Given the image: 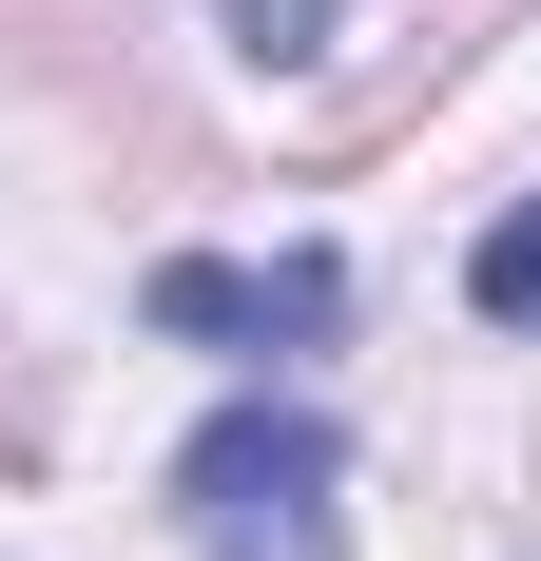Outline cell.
Wrapping results in <instances>:
<instances>
[{"mask_svg": "<svg viewBox=\"0 0 541 561\" xmlns=\"http://www.w3.org/2000/svg\"><path fill=\"white\" fill-rule=\"evenodd\" d=\"M329 484H348V426L290 388H232L194 446H174V523L214 561H329Z\"/></svg>", "mask_w": 541, "mask_h": 561, "instance_id": "6da1fadb", "label": "cell"}, {"mask_svg": "<svg viewBox=\"0 0 541 561\" xmlns=\"http://www.w3.org/2000/svg\"><path fill=\"white\" fill-rule=\"evenodd\" d=\"M174 348H329L348 330V252H156V290H136Z\"/></svg>", "mask_w": 541, "mask_h": 561, "instance_id": "7a4b0ae2", "label": "cell"}, {"mask_svg": "<svg viewBox=\"0 0 541 561\" xmlns=\"http://www.w3.org/2000/svg\"><path fill=\"white\" fill-rule=\"evenodd\" d=\"M464 310H484V330H541V194L484 232V252H464Z\"/></svg>", "mask_w": 541, "mask_h": 561, "instance_id": "3957f363", "label": "cell"}, {"mask_svg": "<svg viewBox=\"0 0 541 561\" xmlns=\"http://www.w3.org/2000/svg\"><path fill=\"white\" fill-rule=\"evenodd\" d=\"M232 39L252 58H329V0H232Z\"/></svg>", "mask_w": 541, "mask_h": 561, "instance_id": "277c9868", "label": "cell"}]
</instances>
